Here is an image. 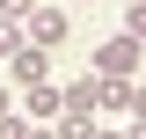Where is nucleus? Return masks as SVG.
I'll return each mask as SVG.
<instances>
[{"mask_svg": "<svg viewBox=\"0 0 146 139\" xmlns=\"http://www.w3.org/2000/svg\"><path fill=\"white\" fill-rule=\"evenodd\" d=\"M124 139H146V117H131V124H124Z\"/></svg>", "mask_w": 146, "mask_h": 139, "instance_id": "4468645a", "label": "nucleus"}, {"mask_svg": "<svg viewBox=\"0 0 146 139\" xmlns=\"http://www.w3.org/2000/svg\"><path fill=\"white\" fill-rule=\"evenodd\" d=\"M15 44H22V22H7V15H0V59L15 51Z\"/></svg>", "mask_w": 146, "mask_h": 139, "instance_id": "1a4fd4ad", "label": "nucleus"}, {"mask_svg": "<svg viewBox=\"0 0 146 139\" xmlns=\"http://www.w3.org/2000/svg\"><path fill=\"white\" fill-rule=\"evenodd\" d=\"M22 37L44 44V51H58V44H66V0H36L29 22H22Z\"/></svg>", "mask_w": 146, "mask_h": 139, "instance_id": "7ed1b4c3", "label": "nucleus"}, {"mask_svg": "<svg viewBox=\"0 0 146 139\" xmlns=\"http://www.w3.org/2000/svg\"><path fill=\"white\" fill-rule=\"evenodd\" d=\"M29 7H36V0H0V15H7V22H29Z\"/></svg>", "mask_w": 146, "mask_h": 139, "instance_id": "9b49d317", "label": "nucleus"}, {"mask_svg": "<svg viewBox=\"0 0 146 139\" xmlns=\"http://www.w3.org/2000/svg\"><path fill=\"white\" fill-rule=\"evenodd\" d=\"M0 139H29V117H22V95H15L7 110H0Z\"/></svg>", "mask_w": 146, "mask_h": 139, "instance_id": "0eeeda50", "label": "nucleus"}, {"mask_svg": "<svg viewBox=\"0 0 146 139\" xmlns=\"http://www.w3.org/2000/svg\"><path fill=\"white\" fill-rule=\"evenodd\" d=\"M29 139H58V124H29Z\"/></svg>", "mask_w": 146, "mask_h": 139, "instance_id": "ddd939ff", "label": "nucleus"}, {"mask_svg": "<svg viewBox=\"0 0 146 139\" xmlns=\"http://www.w3.org/2000/svg\"><path fill=\"white\" fill-rule=\"evenodd\" d=\"M139 59H146V44H139V37H131V29H110L102 44H95V59H88V66L102 73V81H139Z\"/></svg>", "mask_w": 146, "mask_h": 139, "instance_id": "f257e3e1", "label": "nucleus"}, {"mask_svg": "<svg viewBox=\"0 0 146 139\" xmlns=\"http://www.w3.org/2000/svg\"><path fill=\"white\" fill-rule=\"evenodd\" d=\"M15 95H22V88H15V81H7V73H0V110H7V103H15Z\"/></svg>", "mask_w": 146, "mask_h": 139, "instance_id": "f8f14e48", "label": "nucleus"}, {"mask_svg": "<svg viewBox=\"0 0 146 139\" xmlns=\"http://www.w3.org/2000/svg\"><path fill=\"white\" fill-rule=\"evenodd\" d=\"M58 110H66V95H58V81H36V88H22V117H29V124H51Z\"/></svg>", "mask_w": 146, "mask_h": 139, "instance_id": "39448f33", "label": "nucleus"}, {"mask_svg": "<svg viewBox=\"0 0 146 139\" xmlns=\"http://www.w3.org/2000/svg\"><path fill=\"white\" fill-rule=\"evenodd\" d=\"M58 139H95V110H58Z\"/></svg>", "mask_w": 146, "mask_h": 139, "instance_id": "423d86ee", "label": "nucleus"}, {"mask_svg": "<svg viewBox=\"0 0 146 139\" xmlns=\"http://www.w3.org/2000/svg\"><path fill=\"white\" fill-rule=\"evenodd\" d=\"M124 29H131V37L146 44V0H124Z\"/></svg>", "mask_w": 146, "mask_h": 139, "instance_id": "6e6552de", "label": "nucleus"}, {"mask_svg": "<svg viewBox=\"0 0 146 139\" xmlns=\"http://www.w3.org/2000/svg\"><path fill=\"white\" fill-rule=\"evenodd\" d=\"M58 95H66V110H95V117H102V110H110V81H102V73H73V81H58Z\"/></svg>", "mask_w": 146, "mask_h": 139, "instance_id": "20e7f679", "label": "nucleus"}, {"mask_svg": "<svg viewBox=\"0 0 146 139\" xmlns=\"http://www.w3.org/2000/svg\"><path fill=\"white\" fill-rule=\"evenodd\" d=\"M124 117H146V81H131V95H124Z\"/></svg>", "mask_w": 146, "mask_h": 139, "instance_id": "9d476101", "label": "nucleus"}, {"mask_svg": "<svg viewBox=\"0 0 146 139\" xmlns=\"http://www.w3.org/2000/svg\"><path fill=\"white\" fill-rule=\"evenodd\" d=\"M0 73H7V81H15V88H36V81H51V51H44V44H29V37H22L15 51L0 59Z\"/></svg>", "mask_w": 146, "mask_h": 139, "instance_id": "f03ea898", "label": "nucleus"}]
</instances>
